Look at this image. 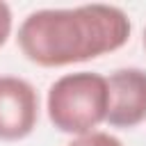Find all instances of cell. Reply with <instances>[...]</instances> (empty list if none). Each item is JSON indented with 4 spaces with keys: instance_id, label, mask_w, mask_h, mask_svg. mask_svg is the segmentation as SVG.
I'll return each instance as SVG.
<instances>
[{
    "instance_id": "obj_1",
    "label": "cell",
    "mask_w": 146,
    "mask_h": 146,
    "mask_svg": "<svg viewBox=\"0 0 146 146\" xmlns=\"http://www.w3.org/2000/svg\"><path fill=\"white\" fill-rule=\"evenodd\" d=\"M130 18L114 5L36 9L18 25V48L36 66L57 68L119 50L130 39Z\"/></svg>"
},
{
    "instance_id": "obj_2",
    "label": "cell",
    "mask_w": 146,
    "mask_h": 146,
    "mask_svg": "<svg viewBox=\"0 0 146 146\" xmlns=\"http://www.w3.org/2000/svg\"><path fill=\"white\" fill-rule=\"evenodd\" d=\"M50 123L66 135H89L107 119V78L94 71H78L57 78L46 98Z\"/></svg>"
},
{
    "instance_id": "obj_3",
    "label": "cell",
    "mask_w": 146,
    "mask_h": 146,
    "mask_svg": "<svg viewBox=\"0 0 146 146\" xmlns=\"http://www.w3.org/2000/svg\"><path fill=\"white\" fill-rule=\"evenodd\" d=\"M39 121V94L18 75H0V139H25Z\"/></svg>"
},
{
    "instance_id": "obj_4",
    "label": "cell",
    "mask_w": 146,
    "mask_h": 146,
    "mask_svg": "<svg viewBox=\"0 0 146 146\" xmlns=\"http://www.w3.org/2000/svg\"><path fill=\"white\" fill-rule=\"evenodd\" d=\"M110 110L107 123L112 128H135L146 121V71L137 66L116 68L107 78Z\"/></svg>"
},
{
    "instance_id": "obj_5",
    "label": "cell",
    "mask_w": 146,
    "mask_h": 146,
    "mask_svg": "<svg viewBox=\"0 0 146 146\" xmlns=\"http://www.w3.org/2000/svg\"><path fill=\"white\" fill-rule=\"evenodd\" d=\"M66 146H123L121 139H116L114 135L110 132H89V135H82V137H75L71 144Z\"/></svg>"
},
{
    "instance_id": "obj_6",
    "label": "cell",
    "mask_w": 146,
    "mask_h": 146,
    "mask_svg": "<svg viewBox=\"0 0 146 146\" xmlns=\"http://www.w3.org/2000/svg\"><path fill=\"white\" fill-rule=\"evenodd\" d=\"M11 27H14V16H11V9L7 2L0 0V48L7 43L9 34H11Z\"/></svg>"
},
{
    "instance_id": "obj_7",
    "label": "cell",
    "mask_w": 146,
    "mask_h": 146,
    "mask_svg": "<svg viewBox=\"0 0 146 146\" xmlns=\"http://www.w3.org/2000/svg\"><path fill=\"white\" fill-rule=\"evenodd\" d=\"M144 48H146V27H144Z\"/></svg>"
}]
</instances>
